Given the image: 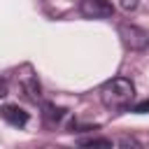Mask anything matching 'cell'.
Here are the masks:
<instances>
[{
    "label": "cell",
    "mask_w": 149,
    "mask_h": 149,
    "mask_svg": "<svg viewBox=\"0 0 149 149\" xmlns=\"http://www.w3.org/2000/svg\"><path fill=\"white\" fill-rule=\"evenodd\" d=\"M135 112H140V114H144V112H149V100H142L140 105H135Z\"/></svg>",
    "instance_id": "obj_7"
},
{
    "label": "cell",
    "mask_w": 149,
    "mask_h": 149,
    "mask_svg": "<svg viewBox=\"0 0 149 149\" xmlns=\"http://www.w3.org/2000/svg\"><path fill=\"white\" fill-rule=\"evenodd\" d=\"M135 98V86L126 77H114L102 84L100 88V100L107 109H126Z\"/></svg>",
    "instance_id": "obj_1"
},
{
    "label": "cell",
    "mask_w": 149,
    "mask_h": 149,
    "mask_svg": "<svg viewBox=\"0 0 149 149\" xmlns=\"http://www.w3.org/2000/svg\"><path fill=\"white\" fill-rule=\"evenodd\" d=\"M137 5H140V0H121V7H123L126 12H133V9H137Z\"/></svg>",
    "instance_id": "obj_6"
},
{
    "label": "cell",
    "mask_w": 149,
    "mask_h": 149,
    "mask_svg": "<svg viewBox=\"0 0 149 149\" xmlns=\"http://www.w3.org/2000/svg\"><path fill=\"white\" fill-rule=\"evenodd\" d=\"M7 88H9V86H7V81L0 77V98H2V95H7Z\"/></svg>",
    "instance_id": "obj_8"
},
{
    "label": "cell",
    "mask_w": 149,
    "mask_h": 149,
    "mask_svg": "<svg viewBox=\"0 0 149 149\" xmlns=\"http://www.w3.org/2000/svg\"><path fill=\"white\" fill-rule=\"evenodd\" d=\"M77 142L81 147H112V140H107V137H81Z\"/></svg>",
    "instance_id": "obj_5"
},
{
    "label": "cell",
    "mask_w": 149,
    "mask_h": 149,
    "mask_svg": "<svg viewBox=\"0 0 149 149\" xmlns=\"http://www.w3.org/2000/svg\"><path fill=\"white\" fill-rule=\"evenodd\" d=\"M79 12L86 19H109L114 14V7L109 0H81Z\"/></svg>",
    "instance_id": "obj_3"
},
{
    "label": "cell",
    "mask_w": 149,
    "mask_h": 149,
    "mask_svg": "<svg viewBox=\"0 0 149 149\" xmlns=\"http://www.w3.org/2000/svg\"><path fill=\"white\" fill-rule=\"evenodd\" d=\"M119 37L130 51H142L149 47V33L133 26V23H121L119 26Z\"/></svg>",
    "instance_id": "obj_2"
},
{
    "label": "cell",
    "mask_w": 149,
    "mask_h": 149,
    "mask_svg": "<svg viewBox=\"0 0 149 149\" xmlns=\"http://www.w3.org/2000/svg\"><path fill=\"white\" fill-rule=\"evenodd\" d=\"M0 116L12 126H26L28 123V112H23L19 105H2L0 107Z\"/></svg>",
    "instance_id": "obj_4"
}]
</instances>
